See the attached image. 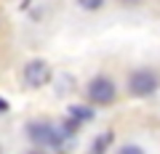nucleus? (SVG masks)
Masks as SVG:
<instances>
[{
  "mask_svg": "<svg viewBox=\"0 0 160 154\" xmlns=\"http://www.w3.org/2000/svg\"><path fill=\"white\" fill-rule=\"evenodd\" d=\"M160 85V77L152 72V69H136L131 74V80H128V91L131 96L136 98H144V96H152Z\"/></svg>",
  "mask_w": 160,
  "mask_h": 154,
  "instance_id": "obj_1",
  "label": "nucleus"
},
{
  "mask_svg": "<svg viewBox=\"0 0 160 154\" xmlns=\"http://www.w3.org/2000/svg\"><path fill=\"white\" fill-rule=\"evenodd\" d=\"M86 93H88V98H91L93 104H102V106H104V104H112L115 96H118L115 82L109 80V77H104V74H99V77H93V80L88 82Z\"/></svg>",
  "mask_w": 160,
  "mask_h": 154,
  "instance_id": "obj_2",
  "label": "nucleus"
},
{
  "mask_svg": "<svg viewBox=\"0 0 160 154\" xmlns=\"http://www.w3.org/2000/svg\"><path fill=\"white\" fill-rule=\"evenodd\" d=\"M48 80H51V67H48V61L32 58V61L24 67V82H27L29 88H43Z\"/></svg>",
  "mask_w": 160,
  "mask_h": 154,
  "instance_id": "obj_3",
  "label": "nucleus"
},
{
  "mask_svg": "<svg viewBox=\"0 0 160 154\" xmlns=\"http://www.w3.org/2000/svg\"><path fill=\"white\" fill-rule=\"evenodd\" d=\"M69 117H72L75 122H80V125H83V122H91V120H93V112H91L88 106L75 104V106H69Z\"/></svg>",
  "mask_w": 160,
  "mask_h": 154,
  "instance_id": "obj_4",
  "label": "nucleus"
},
{
  "mask_svg": "<svg viewBox=\"0 0 160 154\" xmlns=\"http://www.w3.org/2000/svg\"><path fill=\"white\" fill-rule=\"evenodd\" d=\"M78 6H83L86 11H99L104 6V0H78Z\"/></svg>",
  "mask_w": 160,
  "mask_h": 154,
  "instance_id": "obj_5",
  "label": "nucleus"
},
{
  "mask_svg": "<svg viewBox=\"0 0 160 154\" xmlns=\"http://www.w3.org/2000/svg\"><path fill=\"white\" fill-rule=\"evenodd\" d=\"M120 154H144V152H142L139 146H126V149H123Z\"/></svg>",
  "mask_w": 160,
  "mask_h": 154,
  "instance_id": "obj_6",
  "label": "nucleus"
},
{
  "mask_svg": "<svg viewBox=\"0 0 160 154\" xmlns=\"http://www.w3.org/2000/svg\"><path fill=\"white\" fill-rule=\"evenodd\" d=\"M8 109H11V106H8V101H6V98H0V114H6Z\"/></svg>",
  "mask_w": 160,
  "mask_h": 154,
  "instance_id": "obj_7",
  "label": "nucleus"
},
{
  "mask_svg": "<svg viewBox=\"0 0 160 154\" xmlns=\"http://www.w3.org/2000/svg\"><path fill=\"white\" fill-rule=\"evenodd\" d=\"M32 154H43V152H32Z\"/></svg>",
  "mask_w": 160,
  "mask_h": 154,
  "instance_id": "obj_8",
  "label": "nucleus"
}]
</instances>
